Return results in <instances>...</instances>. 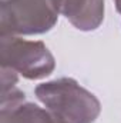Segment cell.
Wrapping results in <instances>:
<instances>
[{
	"instance_id": "cell-1",
	"label": "cell",
	"mask_w": 121,
	"mask_h": 123,
	"mask_svg": "<svg viewBox=\"0 0 121 123\" xmlns=\"http://www.w3.org/2000/svg\"><path fill=\"white\" fill-rule=\"evenodd\" d=\"M37 97L60 123H91L100 113L94 94L73 79H59L36 87Z\"/></svg>"
},
{
	"instance_id": "cell-2",
	"label": "cell",
	"mask_w": 121,
	"mask_h": 123,
	"mask_svg": "<svg viewBox=\"0 0 121 123\" xmlns=\"http://www.w3.org/2000/svg\"><path fill=\"white\" fill-rule=\"evenodd\" d=\"M0 9L1 36L43 33L57 20L50 0H1Z\"/></svg>"
},
{
	"instance_id": "cell-3",
	"label": "cell",
	"mask_w": 121,
	"mask_h": 123,
	"mask_svg": "<svg viewBox=\"0 0 121 123\" xmlns=\"http://www.w3.org/2000/svg\"><path fill=\"white\" fill-rule=\"evenodd\" d=\"M1 67L23 74L27 79H41L54 69V59L41 42H27L14 36H1Z\"/></svg>"
},
{
	"instance_id": "cell-4",
	"label": "cell",
	"mask_w": 121,
	"mask_h": 123,
	"mask_svg": "<svg viewBox=\"0 0 121 123\" xmlns=\"http://www.w3.org/2000/svg\"><path fill=\"white\" fill-rule=\"evenodd\" d=\"M24 93L10 87L1 90V123H57L49 112L36 105L23 103Z\"/></svg>"
},
{
	"instance_id": "cell-5",
	"label": "cell",
	"mask_w": 121,
	"mask_h": 123,
	"mask_svg": "<svg viewBox=\"0 0 121 123\" xmlns=\"http://www.w3.org/2000/svg\"><path fill=\"white\" fill-rule=\"evenodd\" d=\"M57 13H63L81 30L95 29L104 13V0H50Z\"/></svg>"
},
{
	"instance_id": "cell-6",
	"label": "cell",
	"mask_w": 121,
	"mask_h": 123,
	"mask_svg": "<svg viewBox=\"0 0 121 123\" xmlns=\"http://www.w3.org/2000/svg\"><path fill=\"white\" fill-rule=\"evenodd\" d=\"M116 6H117V10L121 13V0H116Z\"/></svg>"
},
{
	"instance_id": "cell-7",
	"label": "cell",
	"mask_w": 121,
	"mask_h": 123,
	"mask_svg": "<svg viewBox=\"0 0 121 123\" xmlns=\"http://www.w3.org/2000/svg\"><path fill=\"white\" fill-rule=\"evenodd\" d=\"M57 123H60V122H59V120H57Z\"/></svg>"
}]
</instances>
